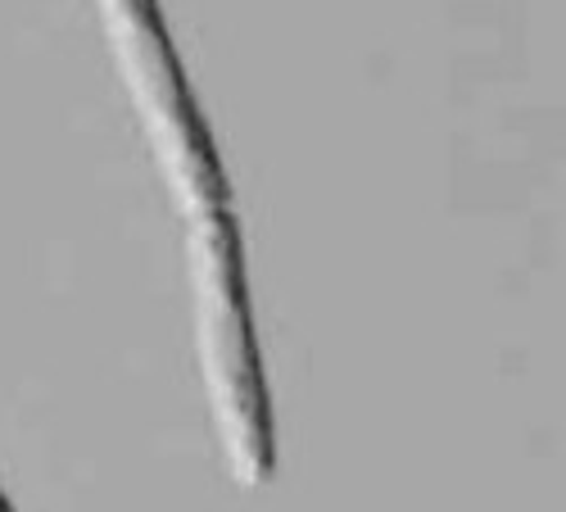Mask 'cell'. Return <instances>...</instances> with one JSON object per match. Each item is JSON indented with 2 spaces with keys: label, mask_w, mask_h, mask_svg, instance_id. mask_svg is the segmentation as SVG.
I'll list each match as a JSON object with an SVG mask.
<instances>
[{
  "label": "cell",
  "mask_w": 566,
  "mask_h": 512,
  "mask_svg": "<svg viewBox=\"0 0 566 512\" xmlns=\"http://www.w3.org/2000/svg\"><path fill=\"white\" fill-rule=\"evenodd\" d=\"M191 286L200 367L222 453L241 485H263L276 468V440L245 282V250L231 209L191 218Z\"/></svg>",
  "instance_id": "1"
},
{
  "label": "cell",
  "mask_w": 566,
  "mask_h": 512,
  "mask_svg": "<svg viewBox=\"0 0 566 512\" xmlns=\"http://www.w3.org/2000/svg\"><path fill=\"white\" fill-rule=\"evenodd\" d=\"M109 41L132 91L140 127L164 168V181L186 218L231 209L227 173L213 150V132L196 105V91L181 73L159 0H101Z\"/></svg>",
  "instance_id": "2"
},
{
  "label": "cell",
  "mask_w": 566,
  "mask_h": 512,
  "mask_svg": "<svg viewBox=\"0 0 566 512\" xmlns=\"http://www.w3.org/2000/svg\"><path fill=\"white\" fill-rule=\"evenodd\" d=\"M0 512H10V503H6V494H0Z\"/></svg>",
  "instance_id": "3"
}]
</instances>
